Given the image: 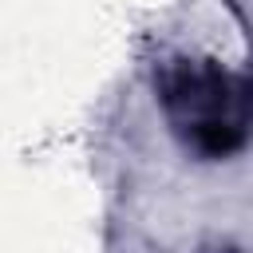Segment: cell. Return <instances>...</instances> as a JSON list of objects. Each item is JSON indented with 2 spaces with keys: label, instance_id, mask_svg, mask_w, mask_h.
<instances>
[{
  "label": "cell",
  "instance_id": "obj_1",
  "mask_svg": "<svg viewBox=\"0 0 253 253\" xmlns=\"http://www.w3.org/2000/svg\"><path fill=\"white\" fill-rule=\"evenodd\" d=\"M158 103L174 134L206 154H233L253 123V83L210 59H166L158 67Z\"/></svg>",
  "mask_w": 253,
  "mask_h": 253
}]
</instances>
